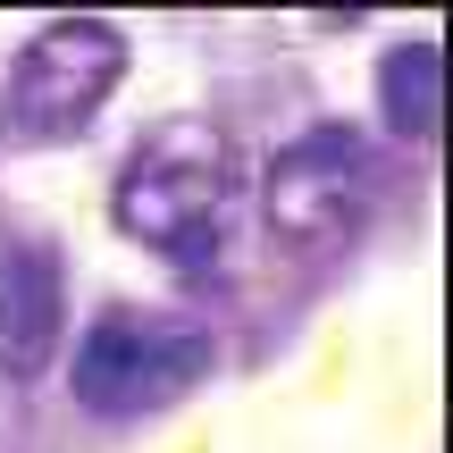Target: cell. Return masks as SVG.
Segmentation results:
<instances>
[{
  "instance_id": "obj_3",
  "label": "cell",
  "mask_w": 453,
  "mask_h": 453,
  "mask_svg": "<svg viewBox=\"0 0 453 453\" xmlns=\"http://www.w3.org/2000/svg\"><path fill=\"white\" fill-rule=\"evenodd\" d=\"M118 76H127V34L101 26V17H59L9 67V127L26 143H59L110 101Z\"/></svg>"
},
{
  "instance_id": "obj_4",
  "label": "cell",
  "mask_w": 453,
  "mask_h": 453,
  "mask_svg": "<svg viewBox=\"0 0 453 453\" xmlns=\"http://www.w3.org/2000/svg\"><path fill=\"white\" fill-rule=\"evenodd\" d=\"M370 202V143L353 127H311L294 134L269 160V185H260V211L286 243H327L361 219Z\"/></svg>"
},
{
  "instance_id": "obj_2",
  "label": "cell",
  "mask_w": 453,
  "mask_h": 453,
  "mask_svg": "<svg viewBox=\"0 0 453 453\" xmlns=\"http://www.w3.org/2000/svg\"><path fill=\"white\" fill-rule=\"evenodd\" d=\"M211 370V336L177 311H101L76 344V403L93 420H151Z\"/></svg>"
},
{
  "instance_id": "obj_1",
  "label": "cell",
  "mask_w": 453,
  "mask_h": 453,
  "mask_svg": "<svg viewBox=\"0 0 453 453\" xmlns=\"http://www.w3.org/2000/svg\"><path fill=\"white\" fill-rule=\"evenodd\" d=\"M226 211H235V160L211 127L168 118L151 143L134 151L127 185H118V226L168 269H211L226 252Z\"/></svg>"
},
{
  "instance_id": "obj_5",
  "label": "cell",
  "mask_w": 453,
  "mask_h": 453,
  "mask_svg": "<svg viewBox=\"0 0 453 453\" xmlns=\"http://www.w3.org/2000/svg\"><path fill=\"white\" fill-rule=\"evenodd\" d=\"M67 269L42 235H9L0 243V370L9 378H42L67 327Z\"/></svg>"
},
{
  "instance_id": "obj_6",
  "label": "cell",
  "mask_w": 453,
  "mask_h": 453,
  "mask_svg": "<svg viewBox=\"0 0 453 453\" xmlns=\"http://www.w3.org/2000/svg\"><path fill=\"white\" fill-rule=\"evenodd\" d=\"M378 101L403 143H437V42H403L378 67Z\"/></svg>"
}]
</instances>
